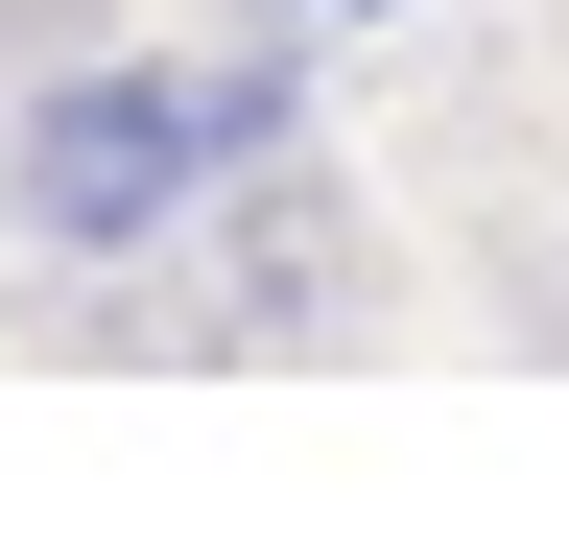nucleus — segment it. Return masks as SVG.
Returning <instances> with one entry per match:
<instances>
[{
    "label": "nucleus",
    "mask_w": 569,
    "mask_h": 545,
    "mask_svg": "<svg viewBox=\"0 0 569 545\" xmlns=\"http://www.w3.org/2000/svg\"><path fill=\"white\" fill-rule=\"evenodd\" d=\"M261 143H284V72L71 48V72H24V119H0V214H24L48 261H167V238H190Z\"/></svg>",
    "instance_id": "f257e3e1"
}]
</instances>
